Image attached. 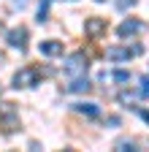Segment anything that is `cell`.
<instances>
[{"label": "cell", "mask_w": 149, "mask_h": 152, "mask_svg": "<svg viewBox=\"0 0 149 152\" xmlns=\"http://www.w3.org/2000/svg\"><path fill=\"white\" fill-rule=\"evenodd\" d=\"M0 128L3 133H14L19 128V114H16L14 103H0Z\"/></svg>", "instance_id": "cell-1"}, {"label": "cell", "mask_w": 149, "mask_h": 152, "mask_svg": "<svg viewBox=\"0 0 149 152\" xmlns=\"http://www.w3.org/2000/svg\"><path fill=\"white\" fill-rule=\"evenodd\" d=\"M38 79H41V68L27 65V68H22V71L14 73V87H35Z\"/></svg>", "instance_id": "cell-2"}, {"label": "cell", "mask_w": 149, "mask_h": 152, "mask_svg": "<svg viewBox=\"0 0 149 152\" xmlns=\"http://www.w3.org/2000/svg\"><path fill=\"white\" fill-rule=\"evenodd\" d=\"M87 68H89V63H87V54H84V52L71 54L68 63H65V73H68V76H84Z\"/></svg>", "instance_id": "cell-3"}, {"label": "cell", "mask_w": 149, "mask_h": 152, "mask_svg": "<svg viewBox=\"0 0 149 152\" xmlns=\"http://www.w3.org/2000/svg\"><path fill=\"white\" fill-rule=\"evenodd\" d=\"M133 54H141V46L136 44L133 49H127V46H108L106 49V57L108 60H114V63H125V60H130Z\"/></svg>", "instance_id": "cell-4"}, {"label": "cell", "mask_w": 149, "mask_h": 152, "mask_svg": "<svg viewBox=\"0 0 149 152\" xmlns=\"http://www.w3.org/2000/svg\"><path fill=\"white\" fill-rule=\"evenodd\" d=\"M106 30H108V22L100 16H89L84 22V35H89V38H100V35H106Z\"/></svg>", "instance_id": "cell-5"}, {"label": "cell", "mask_w": 149, "mask_h": 152, "mask_svg": "<svg viewBox=\"0 0 149 152\" xmlns=\"http://www.w3.org/2000/svg\"><path fill=\"white\" fill-rule=\"evenodd\" d=\"M8 44L11 46H16V49H27V27H14V30H8Z\"/></svg>", "instance_id": "cell-6"}, {"label": "cell", "mask_w": 149, "mask_h": 152, "mask_svg": "<svg viewBox=\"0 0 149 152\" xmlns=\"http://www.w3.org/2000/svg\"><path fill=\"white\" fill-rule=\"evenodd\" d=\"M141 30H144V22H138V19H125L117 33H119L122 38H127V35H136V33H141Z\"/></svg>", "instance_id": "cell-7"}, {"label": "cell", "mask_w": 149, "mask_h": 152, "mask_svg": "<svg viewBox=\"0 0 149 152\" xmlns=\"http://www.w3.org/2000/svg\"><path fill=\"white\" fill-rule=\"evenodd\" d=\"M41 54H46V57L63 54V41H41Z\"/></svg>", "instance_id": "cell-8"}, {"label": "cell", "mask_w": 149, "mask_h": 152, "mask_svg": "<svg viewBox=\"0 0 149 152\" xmlns=\"http://www.w3.org/2000/svg\"><path fill=\"white\" fill-rule=\"evenodd\" d=\"M89 87H92V84L84 79V76H73V82L68 84V90H71V92H89Z\"/></svg>", "instance_id": "cell-9"}, {"label": "cell", "mask_w": 149, "mask_h": 152, "mask_svg": "<svg viewBox=\"0 0 149 152\" xmlns=\"http://www.w3.org/2000/svg\"><path fill=\"white\" fill-rule=\"evenodd\" d=\"M79 114H87V117H98V106L95 103H76L73 106Z\"/></svg>", "instance_id": "cell-10"}, {"label": "cell", "mask_w": 149, "mask_h": 152, "mask_svg": "<svg viewBox=\"0 0 149 152\" xmlns=\"http://www.w3.org/2000/svg\"><path fill=\"white\" fill-rule=\"evenodd\" d=\"M46 14H49V0H41V6H38V22H46Z\"/></svg>", "instance_id": "cell-11"}, {"label": "cell", "mask_w": 149, "mask_h": 152, "mask_svg": "<svg viewBox=\"0 0 149 152\" xmlns=\"http://www.w3.org/2000/svg\"><path fill=\"white\" fill-rule=\"evenodd\" d=\"M119 101H122V103H130V106H133V103L138 101V95H136V92H122V95H119Z\"/></svg>", "instance_id": "cell-12"}, {"label": "cell", "mask_w": 149, "mask_h": 152, "mask_svg": "<svg viewBox=\"0 0 149 152\" xmlns=\"http://www.w3.org/2000/svg\"><path fill=\"white\" fill-rule=\"evenodd\" d=\"M114 147H117V149H136V141H130V139H119Z\"/></svg>", "instance_id": "cell-13"}, {"label": "cell", "mask_w": 149, "mask_h": 152, "mask_svg": "<svg viewBox=\"0 0 149 152\" xmlns=\"http://www.w3.org/2000/svg\"><path fill=\"white\" fill-rule=\"evenodd\" d=\"M111 79H117V82L125 84V82H130V73L127 71H114V73H111Z\"/></svg>", "instance_id": "cell-14"}, {"label": "cell", "mask_w": 149, "mask_h": 152, "mask_svg": "<svg viewBox=\"0 0 149 152\" xmlns=\"http://www.w3.org/2000/svg\"><path fill=\"white\" fill-rule=\"evenodd\" d=\"M136 6V0H117V8L119 11H125V8H133Z\"/></svg>", "instance_id": "cell-15"}, {"label": "cell", "mask_w": 149, "mask_h": 152, "mask_svg": "<svg viewBox=\"0 0 149 152\" xmlns=\"http://www.w3.org/2000/svg\"><path fill=\"white\" fill-rule=\"evenodd\" d=\"M141 95H149V76H141Z\"/></svg>", "instance_id": "cell-16"}, {"label": "cell", "mask_w": 149, "mask_h": 152, "mask_svg": "<svg viewBox=\"0 0 149 152\" xmlns=\"http://www.w3.org/2000/svg\"><path fill=\"white\" fill-rule=\"evenodd\" d=\"M138 114H141V120H144V122H149V111H146V109H141Z\"/></svg>", "instance_id": "cell-17"}, {"label": "cell", "mask_w": 149, "mask_h": 152, "mask_svg": "<svg viewBox=\"0 0 149 152\" xmlns=\"http://www.w3.org/2000/svg\"><path fill=\"white\" fill-rule=\"evenodd\" d=\"M25 3H27V0H14V6H19V8H22Z\"/></svg>", "instance_id": "cell-18"}, {"label": "cell", "mask_w": 149, "mask_h": 152, "mask_svg": "<svg viewBox=\"0 0 149 152\" xmlns=\"http://www.w3.org/2000/svg\"><path fill=\"white\" fill-rule=\"evenodd\" d=\"M98 3H103V0H98Z\"/></svg>", "instance_id": "cell-19"}]
</instances>
